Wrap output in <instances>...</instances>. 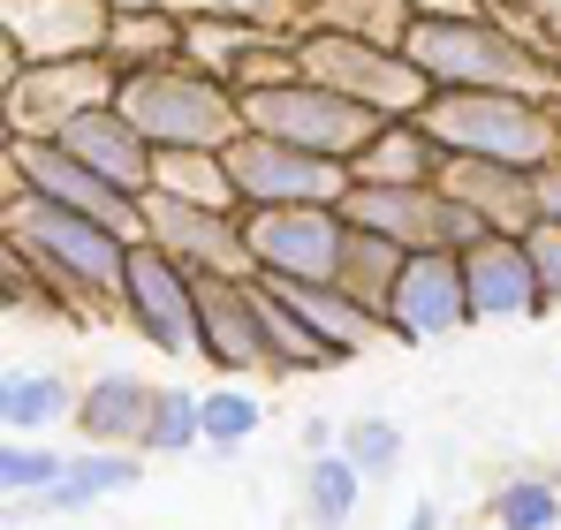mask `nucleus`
Returning a JSON list of instances; mask_svg holds the SVG:
<instances>
[{
    "instance_id": "9b49d317",
    "label": "nucleus",
    "mask_w": 561,
    "mask_h": 530,
    "mask_svg": "<svg viewBox=\"0 0 561 530\" xmlns=\"http://www.w3.org/2000/svg\"><path fill=\"white\" fill-rule=\"evenodd\" d=\"M122 91V69L106 54H69V61H15L8 69V137H54L69 114L106 106Z\"/></svg>"
},
{
    "instance_id": "ea45409f",
    "label": "nucleus",
    "mask_w": 561,
    "mask_h": 530,
    "mask_svg": "<svg viewBox=\"0 0 561 530\" xmlns=\"http://www.w3.org/2000/svg\"><path fill=\"white\" fill-rule=\"evenodd\" d=\"M402 530H440V516H433V508H410V523Z\"/></svg>"
},
{
    "instance_id": "2eb2a0df",
    "label": "nucleus",
    "mask_w": 561,
    "mask_h": 530,
    "mask_svg": "<svg viewBox=\"0 0 561 530\" xmlns=\"http://www.w3.org/2000/svg\"><path fill=\"white\" fill-rule=\"evenodd\" d=\"M387 319H394V342H448V334L478 326V319H470L463 251H410Z\"/></svg>"
},
{
    "instance_id": "f03ea898",
    "label": "nucleus",
    "mask_w": 561,
    "mask_h": 530,
    "mask_svg": "<svg viewBox=\"0 0 561 530\" xmlns=\"http://www.w3.org/2000/svg\"><path fill=\"white\" fill-rule=\"evenodd\" d=\"M410 61L440 91H524L561 106V61L539 54L501 8H470V15H417L410 23Z\"/></svg>"
},
{
    "instance_id": "f8f14e48",
    "label": "nucleus",
    "mask_w": 561,
    "mask_h": 530,
    "mask_svg": "<svg viewBox=\"0 0 561 530\" xmlns=\"http://www.w3.org/2000/svg\"><path fill=\"white\" fill-rule=\"evenodd\" d=\"M8 182L46 189V197H61V205H77V212H99V220L145 235V197H137L129 182H114L106 168L77 160L61 137H8Z\"/></svg>"
},
{
    "instance_id": "7ed1b4c3",
    "label": "nucleus",
    "mask_w": 561,
    "mask_h": 530,
    "mask_svg": "<svg viewBox=\"0 0 561 530\" xmlns=\"http://www.w3.org/2000/svg\"><path fill=\"white\" fill-rule=\"evenodd\" d=\"M114 106L152 137V145H205V152H228L251 122H243V91L197 61H152V69H122Z\"/></svg>"
},
{
    "instance_id": "4be33fe9",
    "label": "nucleus",
    "mask_w": 561,
    "mask_h": 530,
    "mask_svg": "<svg viewBox=\"0 0 561 530\" xmlns=\"http://www.w3.org/2000/svg\"><path fill=\"white\" fill-rule=\"evenodd\" d=\"M440 160H448V145L417 114H402V122L379 129L350 168H357V182H440Z\"/></svg>"
},
{
    "instance_id": "cd10ccee",
    "label": "nucleus",
    "mask_w": 561,
    "mask_h": 530,
    "mask_svg": "<svg viewBox=\"0 0 561 530\" xmlns=\"http://www.w3.org/2000/svg\"><path fill=\"white\" fill-rule=\"evenodd\" d=\"M0 303L8 311H38V319H77L69 296L54 288V273L31 258L23 243H8V235H0Z\"/></svg>"
},
{
    "instance_id": "a211bd4d",
    "label": "nucleus",
    "mask_w": 561,
    "mask_h": 530,
    "mask_svg": "<svg viewBox=\"0 0 561 530\" xmlns=\"http://www.w3.org/2000/svg\"><path fill=\"white\" fill-rule=\"evenodd\" d=\"M440 189L463 197L470 212L501 235H531L539 212V168H508V160H478V152H448L440 160Z\"/></svg>"
},
{
    "instance_id": "b1692460",
    "label": "nucleus",
    "mask_w": 561,
    "mask_h": 530,
    "mask_svg": "<svg viewBox=\"0 0 561 530\" xmlns=\"http://www.w3.org/2000/svg\"><path fill=\"white\" fill-rule=\"evenodd\" d=\"M152 189H175V197H197V205L243 212V189L228 175V160L205 152V145H160V152H152Z\"/></svg>"
},
{
    "instance_id": "6ab92c4d",
    "label": "nucleus",
    "mask_w": 561,
    "mask_h": 530,
    "mask_svg": "<svg viewBox=\"0 0 561 530\" xmlns=\"http://www.w3.org/2000/svg\"><path fill=\"white\" fill-rule=\"evenodd\" d=\"M137 485V447H77L69 454V470L46 485V493H23V500H8V516H84L99 500H114V493H129Z\"/></svg>"
},
{
    "instance_id": "c756f323",
    "label": "nucleus",
    "mask_w": 561,
    "mask_h": 530,
    "mask_svg": "<svg viewBox=\"0 0 561 530\" xmlns=\"http://www.w3.org/2000/svg\"><path fill=\"white\" fill-rule=\"evenodd\" d=\"M493 530H561V485L554 477H501Z\"/></svg>"
},
{
    "instance_id": "6e6552de",
    "label": "nucleus",
    "mask_w": 561,
    "mask_h": 530,
    "mask_svg": "<svg viewBox=\"0 0 561 530\" xmlns=\"http://www.w3.org/2000/svg\"><path fill=\"white\" fill-rule=\"evenodd\" d=\"M220 160H228V175L243 189V212L251 205H342L350 182H357L350 160L311 152V145H288V137H259V129H243Z\"/></svg>"
},
{
    "instance_id": "4468645a",
    "label": "nucleus",
    "mask_w": 561,
    "mask_h": 530,
    "mask_svg": "<svg viewBox=\"0 0 561 530\" xmlns=\"http://www.w3.org/2000/svg\"><path fill=\"white\" fill-rule=\"evenodd\" d=\"M114 0H0L8 31V69L15 61H69V54H106Z\"/></svg>"
},
{
    "instance_id": "423d86ee",
    "label": "nucleus",
    "mask_w": 561,
    "mask_h": 530,
    "mask_svg": "<svg viewBox=\"0 0 561 530\" xmlns=\"http://www.w3.org/2000/svg\"><path fill=\"white\" fill-rule=\"evenodd\" d=\"M296 61H304V77H319V84L379 106L387 122L425 114L433 91H440L410 61V46H379V38H350V31H304V38H296Z\"/></svg>"
},
{
    "instance_id": "39448f33",
    "label": "nucleus",
    "mask_w": 561,
    "mask_h": 530,
    "mask_svg": "<svg viewBox=\"0 0 561 530\" xmlns=\"http://www.w3.org/2000/svg\"><path fill=\"white\" fill-rule=\"evenodd\" d=\"M243 122L259 137H288V145H311V152H334V160H357L387 129V114L350 99V91L319 84V77H280V84H251L243 91Z\"/></svg>"
},
{
    "instance_id": "4c0bfd02",
    "label": "nucleus",
    "mask_w": 561,
    "mask_h": 530,
    "mask_svg": "<svg viewBox=\"0 0 561 530\" xmlns=\"http://www.w3.org/2000/svg\"><path fill=\"white\" fill-rule=\"evenodd\" d=\"M417 15H470V8H485V0H410Z\"/></svg>"
},
{
    "instance_id": "f704fd0d",
    "label": "nucleus",
    "mask_w": 561,
    "mask_h": 530,
    "mask_svg": "<svg viewBox=\"0 0 561 530\" xmlns=\"http://www.w3.org/2000/svg\"><path fill=\"white\" fill-rule=\"evenodd\" d=\"M524 243H531V265H539V296H547V311H561V220H539Z\"/></svg>"
},
{
    "instance_id": "0eeeda50",
    "label": "nucleus",
    "mask_w": 561,
    "mask_h": 530,
    "mask_svg": "<svg viewBox=\"0 0 561 530\" xmlns=\"http://www.w3.org/2000/svg\"><path fill=\"white\" fill-rule=\"evenodd\" d=\"M342 212L357 228L394 235L402 251H470L478 235H493L463 197H448L440 182H350Z\"/></svg>"
},
{
    "instance_id": "2f4dec72",
    "label": "nucleus",
    "mask_w": 561,
    "mask_h": 530,
    "mask_svg": "<svg viewBox=\"0 0 561 530\" xmlns=\"http://www.w3.org/2000/svg\"><path fill=\"white\" fill-rule=\"evenodd\" d=\"M145 447H152V454H190V447H205V394H190V387H160V410H152Z\"/></svg>"
},
{
    "instance_id": "9d476101",
    "label": "nucleus",
    "mask_w": 561,
    "mask_h": 530,
    "mask_svg": "<svg viewBox=\"0 0 561 530\" xmlns=\"http://www.w3.org/2000/svg\"><path fill=\"white\" fill-rule=\"evenodd\" d=\"M122 319L152 342L160 356H205V326H197V273L168 258L160 243L137 235L129 251V280H122Z\"/></svg>"
},
{
    "instance_id": "473e14b6",
    "label": "nucleus",
    "mask_w": 561,
    "mask_h": 530,
    "mask_svg": "<svg viewBox=\"0 0 561 530\" xmlns=\"http://www.w3.org/2000/svg\"><path fill=\"white\" fill-rule=\"evenodd\" d=\"M342 454L379 485V477H394V462H402V425H387V417H357V425H342Z\"/></svg>"
},
{
    "instance_id": "72a5a7b5",
    "label": "nucleus",
    "mask_w": 561,
    "mask_h": 530,
    "mask_svg": "<svg viewBox=\"0 0 561 530\" xmlns=\"http://www.w3.org/2000/svg\"><path fill=\"white\" fill-rule=\"evenodd\" d=\"M61 470H69V454H61V447H15V440L0 447V493H8V500L46 493Z\"/></svg>"
},
{
    "instance_id": "bb28decb",
    "label": "nucleus",
    "mask_w": 561,
    "mask_h": 530,
    "mask_svg": "<svg viewBox=\"0 0 561 530\" xmlns=\"http://www.w3.org/2000/svg\"><path fill=\"white\" fill-rule=\"evenodd\" d=\"M373 477L342 454V447H327V454H311V477H304V500H311V523L319 530H342L357 516V493H365Z\"/></svg>"
},
{
    "instance_id": "aec40b11",
    "label": "nucleus",
    "mask_w": 561,
    "mask_h": 530,
    "mask_svg": "<svg viewBox=\"0 0 561 530\" xmlns=\"http://www.w3.org/2000/svg\"><path fill=\"white\" fill-rule=\"evenodd\" d=\"M54 137H61L77 160H92V168H106L114 182H129L137 197L152 189V152H160V145H152V137H145L114 99H106V106H84V114H69Z\"/></svg>"
},
{
    "instance_id": "f257e3e1",
    "label": "nucleus",
    "mask_w": 561,
    "mask_h": 530,
    "mask_svg": "<svg viewBox=\"0 0 561 530\" xmlns=\"http://www.w3.org/2000/svg\"><path fill=\"white\" fill-rule=\"evenodd\" d=\"M0 235L23 243L31 258L54 273V288L69 296V311H77L84 326L122 319V280H129V251H137L129 228H114V220H99V212H77V205H61V197H46V189L8 182V197H0Z\"/></svg>"
},
{
    "instance_id": "c9c22d12",
    "label": "nucleus",
    "mask_w": 561,
    "mask_h": 530,
    "mask_svg": "<svg viewBox=\"0 0 561 530\" xmlns=\"http://www.w3.org/2000/svg\"><path fill=\"white\" fill-rule=\"evenodd\" d=\"M539 212H547V220H561V152L539 168Z\"/></svg>"
},
{
    "instance_id": "e433bc0d",
    "label": "nucleus",
    "mask_w": 561,
    "mask_h": 530,
    "mask_svg": "<svg viewBox=\"0 0 561 530\" xmlns=\"http://www.w3.org/2000/svg\"><path fill=\"white\" fill-rule=\"evenodd\" d=\"M485 8H516V15H539L547 31H561V0H485Z\"/></svg>"
},
{
    "instance_id": "dca6fc26",
    "label": "nucleus",
    "mask_w": 561,
    "mask_h": 530,
    "mask_svg": "<svg viewBox=\"0 0 561 530\" xmlns=\"http://www.w3.org/2000/svg\"><path fill=\"white\" fill-rule=\"evenodd\" d=\"M463 280H470V319L478 326H524L547 311L539 296V265H531V243L524 235H478L463 251Z\"/></svg>"
},
{
    "instance_id": "f3484780",
    "label": "nucleus",
    "mask_w": 561,
    "mask_h": 530,
    "mask_svg": "<svg viewBox=\"0 0 561 530\" xmlns=\"http://www.w3.org/2000/svg\"><path fill=\"white\" fill-rule=\"evenodd\" d=\"M197 326H205V356L220 371H274L251 273H197Z\"/></svg>"
},
{
    "instance_id": "412c9836",
    "label": "nucleus",
    "mask_w": 561,
    "mask_h": 530,
    "mask_svg": "<svg viewBox=\"0 0 561 530\" xmlns=\"http://www.w3.org/2000/svg\"><path fill=\"white\" fill-rule=\"evenodd\" d=\"M152 410H160V387H152V379L106 371V379H92V387L77 394V440L84 447H145Z\"/></svg>"
},
{
    "instance_id": "1a4fd4ad",
    "label": "nucleus",
    "mask_w": 561,
    "mask_h": 530,
    "mask_svg": "<svg viewBox=\"0 0 561 530\" xmlns=\"http://www.w3.org/2000/svg\"><path fill=\"white\" fill-rule=\"evenodd\" d=\"M251 258L274 280H334L350 251V212L342 205H251L243 212Z\"/></svg>"
},
{
    "instance_id": "c85d7f7f",
    "label": "nucleus",
    "mask_w": 561,
    "mask_h": 530,
    "mask_svg": "<svg viewBox=\"0 0 561 530\" xmlns=\"http://www.w3.org/2000/svg\"><path fill=\"white\" fill-rule=\"evenodd\" d=\"M417 23L410 0H319V23L311 31H350V38H379V46H402Z\"/></svg>"
},
{
    "instance_id": "a878e982",
    "label": "nucleus",
    "mask_w": 561,
    "mask_h": 530,
    "mask_svg": "<svg viewBox=\"0 0 561 530\" xmlns=\"http://www.w3.org/2000/svg\"><path fill=\"white\" fill-rule=\"evenodd\" d=\"M402 265H410V251L394 243V235H379V228H357L350 220V251H342V288L357 296V303H373V311H387L394 303V280H402Z\"/></svg>"
},
{
    "instance_id": "ddd939ff",
    "label": "nucleus",
    "mask_w": 561,
    "mask_h": 530,
    "mask_svg": "<svg viewBox=\"0 0 561 530\" xmlns=\"http://www.w3.org/2000/svg\"><path fill=\"white\" fill-rule=\"evenodd\" d=\"M145 243H160L190 273H259L243 212L197 205V197H175V189H145Z\"/></svg>"
},
{
    "instance_id": "20e7f679",
    "label": "nucleus",
    "mask_w": 561,
    "mask_h": 530,
    "mask_svg": "<svg viewBox=\"0 0 561 530\" xmlns=\"http://www.w3.org/2000/svg\"><path fill=\"white\" fill-rule=\"evenodd\" d=\"M417 122L448 152L508 160V168H547L561 152V106L524 99V91H433V106Z\"/></svg>"
},
{
    "instance_id": "58836bf2",
    "label": "nucleus",
    "mask_w": 561,
    "mask_h": 530,
    "mask_svg": "<svg viewBox=\"0 0 561 530\" xmlns=\"http://www.w3.org/2000/svg\"><path fill=\"white\" fill-rule=\"evenodd\" d=\"M114 8H175V15H197V0H114Z\"/></svg>"
},
{
    "instance_id": "393cba45",
    "label": "nucleus",
    "mask_w": 561,
    "mask_h": 530,
    "mask_svg": "<svg viewBox=\"0 0 561 530\" xmlns=\"http://www.w3.org/2000/svg\"><path fill=\"white\" fill-rule=\"evenodd\" d=\"M61 417H77V387L69 379H54V371H8L0 379V425H8V440L54 433Z\"/></svg>"
},
{
    "instance_id": "7c9ffc66",
    "label": "nucleus",
    "mask_w": 561,
    "mask_h": 530,
    "mask_svg": "<svg viewBox=\"0 0 561 530\" xmlns=\"http://www.w3.org/2000/svg\"><path fill=\"white\" fill-rule=\"evenodd\" d=\"M259 425H266L259 394H243V387H213V394H205V447H213V454L251 447V440H259Z\"/></svg>"
},
{
    "instance_id": "5701e85b",
    "label": "nucleus",
    "mask_w": 561,
    "mask_h": 530,
    "mask_svg": "<svg viewBox=\"0 0 561 530\" xmlns=\"http://www.w3.org/2000/svg\"><path fill=\"white\" fill-rule=\"evenodd\" d=\"M190 46V15L175 8H122L106 31V61L114 69H152V61H183Z\"/></svg>"
}]
</instances>
